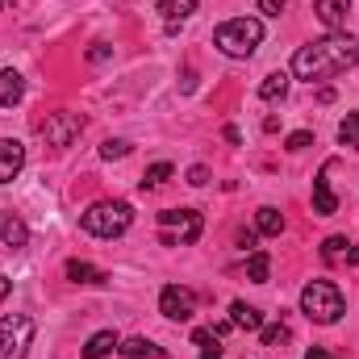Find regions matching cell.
I'll return each mask as SVG.
<instances>
[{"label": "cell", "mask_w": 359, "mask_h": 359, "mask_svg": "<svg viewBox=\"0 0 359 359\" xmlns=\"http://www.w3.org/2000/svg\"><path fill=\"white\" fill-rule=\"evenodd\" d=\"M159 243L163 247H188V243H196L201 238V230H205V217L196 213V209H163L159 213Z\"/></svg>", "instance_id": "obj_5"}, {"label": "cell", "mask_w": 359, "mask_h": 359, "mask_svg": "<svg viewBox=\"0 0 359 359\" xmlns=\"http://www.w3.org/2000/svg\"><path fill=\"white\" fill-rule=\"evenodd\" d=\"M259 339H264V347H284V343H288V326H284V322L264 326V330H259Z\"/></svg>", "instance_id": "obj_26"}, {"label": "cell", "mask_w": 359, "mask_h": 359, "mask_svg": "<svg viewBox=\"0 0 359 359\" xmlns=\"http://www.w3.org/2000/svg\"><path fill=\"white\" fill-rule=\"evenodd\" d=\"M25 168V147L17 138H0V184H13Z\"/></svg>", "instance_id": "obj_9"}, {"label": "cell", "mask_w": 359, "mask_h": 359, "mask_svg": "<svg viewBox=\"0 0 359 359\" xmlns=\"http://www.w3.org/2000/svg\"><path fill=\"white\" fill-rule=\"evenodd\" d=\"M8 288H13V280H8V276H0V301L8 297Z\"/></svg>", "instance_id": "obj_34"}, {"label": "cell", "mask_w": 359, "mask_h": 359, "mask_svg": "<svg viewBox=\"0 0 359 359\" xmlns=\"http://www.w3.org/2000/svg\"><path fill=\"white\" fill-rule=\"evenodd\" d=\"M159 313L172 318V322H188V318L196 313V292L184 288V284H168V288L159 292Z\"/></svg>", "instance_id": "obj_7"}, {"label": "cell", "mask_w": 359, "mask_h": 359, "mask_svg": "<svg viewBox=\"0 0 359 359\" xmlns=\"http://www.w3.org/2000/svg\"><path fill=\"white\" fill-rule=\"evenodd\" d=\"M80 130H84V117L80 113H50L42 121V134H46L50 147H72L80 138Z\"/></svg>", "instance_id": "obj_8"}, {"label": "cell", "mask_w": 359, "mask_h": 359, "mask_svg": "<svg viewBox=\"0 0 359 359\" xmlns=\"http://www.w3.org/2000/svg\"><path fill=\"white\" fill-rule=\"evenodd\" d=\"M284 92H288V76L284 72H271L268 80L259 84V96L264 100H284Z\"/></svg>", "instance_id": "obj_23"}, {"label": "cell", "mask_w": 359, "mask_h": 359, "mask_svg": "<svg viewBox=\"0 0 359 359\" xmlns=\"http://www.w3.org/2000/svg\"><path fill=\"white\" fill-rule=\"evenodd\" d=\"M130 155V142L126 138H109L104 147H100V159H126Z\"/></svg>", "instance_id": "obj_27"}, {"label": "cell", "mask_w": 359, "mask_h": 359, "mask_svg": "<svg viewBox=\"0 0 359 359\" xmlns=\"http://www.w3.org/2000/svg\"><path fill=\"white\" fill-rule=\"evenodd\" d=\"M88 59H92V63H104V59H109V46H104V42H92Z\"/></svg>", "instance_id": "obj_31"}, {"label": "cell", "mask_w": 359, "mask_h": 359, "mask_svg": "<svg viewBox=\"0 0 359 359\" xmlns=\"http://www.w3.org/2000/svg\"><path fill=\"white\" fill-rule=\"evenodd\" d=\"M213 42H217V50L230 55V59H251L255 46L264 42V21H259V17H230V21L217 25Z\"/></svg>", "instance_id": "obj_2"}, {"label": "cell", "mask_w": 359, "mask_h": 359, "mask_svg": "<svg viewBox=\"0 0 359 359\" xmlns=\"http://www.w3.org/2000/svg\"><path fill=\"white\" fill-rule=\"evenodd\" d=\"M238 247L243 251H255V230H238Z\"/></svg>", "instance_id": "obj_32"}, {"label": "cell", "mask_w": 359, "mask_h": 359, "mask_svg": "<svg viewBox=\"0 0 359 359\" xmlns=\"http://www.w3.org/2000/svg\"><path fill=\"white\" fill-rule=\"evenodd\" d=\"M288 8V0H259V13H268V17H280Z\"/></svg>", "instance_id": "obj_29"}, {"label": "cell", "mask_w": 359, "mask_h": 359, "mask_svg": "<svg viewBox=\"0 0 359 359\" xmlns=\"http://www.w3.org/2000/svg\"><path fill=\"white\" fill-rule=\"evenodd\" d=\"M255 230H259V234H280V230H284V213L271 209V205H264V209L255 213Z\"/></svg>", "instance_id": "obj_21"}, {"label": "cell", "mask_w": 359, "mask_h": 359, "mask_svg": "<svg viewBox=\"0 0 359 359\" xmlns=\"http://www.w3.org/2000/svg\"><path fill=\"white\" fill-rule=\"evenodd\" d=\"M230 326H238V330H264V313L255 305H247V301H234L230 305Z\"/></svg>", "instance_id": "obj_14"}, {"label": "cell", "mask_w": 359, "mask_h": 359, "mask_svg": "<svg viewBox=\"0 0 359 359\" xmlns=\"http://www.w3.org/2000/svg\"><path fill=\"white\" fill-rule=\"evenodd\" d=\"M330 163L318 172L313 180V213H322V217H330V213H339V201H334V192H330Z\"/></svg>", "instance_id": "obj_12"}, {"label": "cell", "mask_w": 359, "mask_h": 359, "mask_svg": "<svg viewBox=\"0 0 359 359\" xmlns=\"http://www.w3.org/2000/svg\"><path fill=\"white\" fill-rule=\"evenodd\" d=\"M347 8H351V0H313V13L330 34H339L347 25Z\"/></svg>", "instance_id": "obj_11"}, {"label": "cell", "mask_w": 359, "mask_h": 359, "mask_svg": "<svg viewBox=\"0 0 359 359\" xmlns=\"http://www.w3.org/2000/svg\"><path fill=\"white\" fill-rule=\"evenodd\" d=\"M117 351H121L126 359H168V351H159L151 339H126Z\"/></svg>", "instance_id": "obj_18"}, {"label": "cell", "mask_w": 359, "mask_h": 359, "mask_svg": "<svg viewBox=\"0 0 359 359\" xmlns=\"http://www.w3.org/2000/svg\"><path fill=\"white\" fill-rule=\"evenodd\" d=\"M322 259H326V264H359V247L347 234H330V238L322 243Z\"/></svg>", "instance_id": "obj_10"}, {"label": "cell", "mask_w": 359, "mask_h": 359, "mask_svg": "<svg viewBox=\"0 0 359 359\" xmlns=\"http://www.w3.org/2000/svg\"><path fill=\"white\" fill-rule=\"evenodd\" d=\"M339 142L351 147V151H359V113H347V117L339 121Z\"/></svg>", "instance_id": "obj_24"}, {"label": "cell", "mask_w": 359, "mask_h": 359, "mask_svg": "<svg viewBox=\"0 0 359 359\" xmlns=\"http://www.w3.org/2000/svg\"><path fill=\"white\" fill-rule=\"evenodd\" d=\"M0 238H4V247H13V251L29 243V230H25V222H21L13 209H4V213H0Z\"/></svg>", "instance_id": "obj_13"}, {"label": "cell", "mask_w": 359, "mask_h": 359, "mask_svg": "<svg viewBox=\"0 0 359 359\" xmlns=\"http://www.w3.org/2000/svg\"><path fill=\"white\" fill-rule=\"evenodd\" d=\"M196 8V0H159V13H163V21H168V29H176L180 21L188 17Z\"/></svg>", "instance_id": "obj_20"}, {"label": "cell", "mask_w": 359, "mask_h": 359, "mask_svg": "<svg viewBox=\"0 0 359 359\" xmlns=\"http://www.w3.org/2000/svg\"><path fill=\"white\" fill-rule=\"evenodd\" d=\"M301 313H305L309 322H318V326H334V322L343 318V292H339V284H330V280H309V284L301 288Z\"/></svg>", "instance_id": "obj_3"}, {"label": "cell", "mask_w": 359, "mask_h": 359, "mask_svg": "<svg viewBox=\"0 0 359 359\" xmlns=\"http://www.w3.org/2000/svg\"><path fill=\"white\" fill-rule=\"evenodd\" d=\"M168 180H172V163H151L147 176H142V188H159V184H168Z\"/></svg>", "instance_id": "obj_25"}, {"label": "cell", "mask_w": 359, "mask_h": 359, "mask_svg": "<svg viewBox=\"0 0 359 359\" xmlns=\"http://www.w3.org/2000/svg\"><path fill=\"white\" fill-rule=\"evenodd\" d=\"M268 271H271L268 251H251V259H247V280H255V284H268Z\"/></svg>", "instance_id": "obj_22"}, {"label": "cell", "mask_w": 359, "mask_h": 359, "mask_svg": "<svg viewBox=\"0 0 359 359\" xmlns=\"http://www.w3.org/2000/svg\"><path fill=\"white\" fill-rule=\"evenodd\" d=\"M192 343H196V355L201 359H222L226 347H222V334L217 330H192Z\"/></svg>", "instance_id": "obj_16"}, {"label": "cell", "mask_w": 359, "mask_h": 359, "mask_svg": "<svg viewBox=\"0 0 359 359\" xmlns=\"http://www.w3.org/2000/svg\"><path fill=\"white\" fill-rule=\"evenodd\" d=\"M188 184H196V188H201V184H209V168H201V163H196V168H188Z\"/></svg>", "instance_id": "obj_30"}, {"label": "cell", "mask_w": 359, "mask_h": 359, "mask_svg": "<svg viewBox=\"0 0 359 359\" xmlns=\"http://www.w3.org/2000/svg\"><path fill=\"white\" fill-rule=\"evenodd\" d=\"M34 343V318L29 313H4L0 318V359H25Z\"/></svg>", "instance_id": "obj_6"}, {"label": "cell", "mask_w": 359, "mask_h": 359, "mask_svg": "<svg viewBox=\"0 0 359 359\" xmlns=\"http://www.w3.org/2000/svg\"><path fill=\"white\" fill-rule=\"evenodd\" d=\"M67 280H72V284H104L109 276L96 271L92 264H84V259H72V264H67Z\"/></svg>", "instance_id": "obj_19"}, {"label": "cell", "mask_w": 359, "mask_h": 359, "mask_svg": "<svg viewBox=\"0 0 359 359\" xmlns=\"http://www.w3.org/2000/svg\"><path fill=\"white\" fill-rule=\"evenodd\" d=\"M309 142H313V134H309V130H297V134H288V142H284V147H288V151H305Z\"/></svg>", "instance_id": "obj_28"}, {"label": "cell", "mask_w": 359, "mask_h": 359, "mask_svg": "<svg viewBox=\"0 0 359 359\" xmlns=\"http://www.w3.org/2000/svg\"><path fill=\"white\" fill-rule=\"evenodd\" d=\"M130 222H134V209L126 201H96L80 213V226L96 238H117L130 230Z\"/></svg>", "instance_id": "obj_4"}, {"label": "cell", "mask_w": 359, "mask_h": 359, "mask_svg": "<svg viewBox=\"0 0 359 359\" xmlns=\"http://www.w3.org/2000/svg\"><path fill=\"white\" fill-rule=\"evenodd\" d=\"M117 347H121V339L113 330H100V334H92L88 343H84V359H104V355H113Z\"/></svg>", "instance_id": "obj_15"}, {"label": "cell", "mask_w": 359, "mask_h": 359, "mask_svg": "<svg viewBox=\"0 0 359 359\" xmlns=\"http://www.w3.org/2000/svg\"><path fill=\"white\" fill-rule=\"evenodd\" d=\"M305 359H339V355H330L326 347H309V351H305Z\"/></svg>", "instance_id": "obj_33"}, {"label": "cell", "mask_w": 359, "mask_h": 359, "mask_svg": "<svg viewBox=\"0 0 359 359\" xmlns=\"http://www.w3.org/2000/svg\"><path fill=\"white\" fill-rule=\"evenodd\" d=\"M25 96V80L17 72H0V109H13Z\"/></svg>", "instance_id": "obj_17"}, {"label": "cell", "mask_w": 359, "mask_h": 359, "mask_svg": "<svg viewBox=\"0 0 359 359\" xmlns=\"http://www.w3.org/2000/svg\"><path fill=\"white\" fill-rule=\"evenodd\" d=\"M355 63H359L355 38L351 34H326V38H318V42H309L292 55V76L318 84V80H334V76L351 72Z\"/></svg>", "instance_id": "obj_1"}]
</instances>
